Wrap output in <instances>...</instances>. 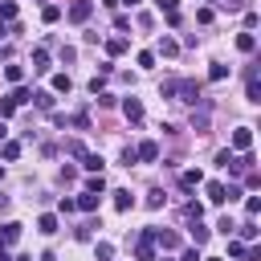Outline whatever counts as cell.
<instances>
[{"instance_id": "31", "label": "cell", "mask_w": 261, "mask_h": 261, "mask_svg": "<svg viewBox=\"0 0 261 261\" xmlns=\"http://www.w3.org/2000/svg\"><path fill=\"white\" fill-rule=\"evenodd\" d=\"M65 155H77V159H82V155H86V143H77V139H69V143H65Z\"/></svg>"}, {"instance_id": "49", "label": "cell", "mask_w": 261, "mask_h": 261, "mask_svg": "<svg viewBox=\"0 0 261 261\" xmlns=\"http://www.w3.org/2000/svg\"><path fill=\"white\" fill-rule=\"evenodd\" d=\"M204 261H224V257H204Z\"/></svg>"}, {"instance_id": "26", "label": "cell", "mask_w": 261, "mask_h": 261, "mask_svg": "<svg viewBox=\"0 0 261 261\" xmlns=\"http://www.w3.org/2000/svg\"><path fill=\"white\" fill-rule=\"evenodd\" d=\"M65 122H73L77 130H86V126H90V110H77V114H73V118H65Z\"/></svg>"}, {"instance_id": "34", "label": "cell", "mask_w": 261, "mask_h": 261, "mask_svg": "<svg viewBox=\"0 0 261 261\" xmlns=\"http://www.w3.org/2000/svg\"><path fill=\"white\" fill-rule=\"evenodd\" d=\"M184 212H188L192 220H200V216H204V204H196V200H188V208H184Z\"/></svg>"}, {"instance_id": "20", "label": "cell", "mask_w": 261, "mask_h": 261, "mask_svg": "<svg viewBox=\"0 0 261 261\" xmlns=\"http://www.w3.org/2000/svg\"><path fill=\"white\" fill-rule=\"evenodd\" d=\"M106 53H110V57L126 53V41H122V37H110V41H106Z\"/></svg>"}, {"instance_id": "40", "label": "cell", "mask_w": 261, "mask_h": 261, "mask_svg": "<svg viewBox=\"0 0 261 261\" xmlns=\"http://www.w3.org/2000/svg\"><path fill=\"white\" fill-rule=\"evenodd\" d=\"M179 261H200V245H196V249H184V253H179Z\"/></svg>"}, {"instance_id": "27", "label": "cell", "mask_w": 261, "mask_h": 261, "mask_svg": "<svg viewBox=\"0 0 261 261\" xmlns=\"http://www.w3.org/2000/svg\"><path fill=\"white\" fill-rule=\"evenodd\" d=\"M0 155H4V159H20V143H12V139H8V143L0 147Z\"/></svg>"}, {"instance_id": "19", "label": "cell", "mask_w": 261, "mask_h": 261, "mask_svg": "<svg viewBox=\"0 0 261 261\" xmlns=\"http://www.w3.org/2000/svg\"><path fill=\"white\" fill-rule=\"evenodd\" d=\"M53 90H57V94H69V90H73L69 73H53Z\"/></svg>"}, {"instance_id": "5", "label": "cell", "mask_w": 261, "mask_h": 261, "mask_svg": "<svg viewBox=\"0 0 261 261\" xmlns=\"http://www.w3.org/2000/svg\"><path fill=\"white\" fill-rule=\"evenodd\" d=\"M249 147H253V130L249 126H237L232 130V151H249Z\"/></svg>"}, {"instance_id": "9", "label": "cell", "mask_w": 261, "mask_h": 261, "mask_svg": "<svg viewBox=\"0 0 261 261\" xmlns=\"http://www.w3.org/2000/svg\"><path fill=\"white\" fill-rule=\"evenodd\" d=\"M208 200H212V204H224V200H228V184L212 179V184H208Z\"/></svg>"}, {"instance_id": "44", "label": "cell", "mask_w": 261, "mask_h": 261, "mask_svg": "<svg viewBox=\"0 0 261 261\" xmlns=\"http://www.w3.org/2000/svg\"><path fill=\"white\" fill-rule=\"evenodd\" d=\"M122 4H126V8H135V4H143V0H122Z\"/></svg>"}, {"instance_id": "10", "label": "cell", "mask_w": 261, "mask_h": 261, "mask_svg": "<svg viewBox=\"0 0 261 261\" xmlns=\"http://www.w3.org/2000/svg\"><path fill=\"white\" fill-rule=\"evenodd\" d=\"M110 196H114V208H118V212H126V208H135V196H130L126 188H118V192H110Z\"/></svg>"}, {"instance_id": "48", "label": "cell", "mask_w": 261, "mask_h": 261, "mask_svg": "<svg viewBox=\"0 0 261 261\" xmlns=\"http://www.w3.org/2000/svg\"><path fill=\"white\" fill-rule=\"evenodd\" d=\"M155 261H175V257H155Z\"/></svg>"}, {"instance_id": "17", "label": "cell", "mask_w": 261, "mask_h": 261, "mask_svg": "<svg viewBox=\"0 0 261 261\" xmlns=\"http://www.w3.org/2000/svg\"><path fill=\"white\" fill-rule=\"evenodd\" d=\"M41 20H45V24H57V20H61V8H57V4H45V8H41Z\"/></svg>"}, {"instance_id": "16", "label": "cell", "mask_w": 261, "mask_h": 261, "mask_svg": "<svg viewBox=\"0 0 261 261\" xmlns=\"http://www.w3.org/2000/svg\"><path fill=\"white\" fill-rule=\"evenodd\" d=\"M37 228H41L45 237H53V232H57V216H53V212H45V216L37 220Z\"/></svg>"}, {"instance_id": "43", "label": "cell", "mask_w": 261, "mask_h": 261, "mask_svg": "<svg viewBox=\"0 0 261 261\" xmlns=\"http://www.w3.org/2000/svg\"><path fill=\"white\" fill-rule=\"evenodd\" d=\"M4 33H8V20H0V37H4Z\"/></svg>"}, {"instance_id": "32", "label": "cell", "mask_w": 261, "mask_h": 261, "mask_svg": "<svg viewBox=\"0 0 261 261\" xmlns=\"http://www.w3.org/2000/svg\"><path fill=\"white\" fill-rule=\"evenodd\" d=\"M94 253H98V261H110V257H114V245H110V241H102Z\"/></svg>"}, {"instance_id": "18", "label": "cell", "mask_w": 261, "mask_h": 261, "mask_svg": "<svg viewBox=\"0 0 261 261\" xmlns=\"http://www.w3.org/2000/svg\"><path fill=\"white\" fill-rule=\"evenodd\" d=\"M237 49H241V53H253V49H257V37H253V33H241V37H237Z\"/></svg>"}, {"instance_id": "35", "label": "cell", "mask_w": 261, "mask_h": 261, "mask_svg": "<svg viewBox=\"0 0 261 261\" xmlns=\"http://www.w3.org/2000/svg\"><path fill=\"white\" fill-rule=\"evenodd\" d=\"M245 212H249V216H257V212H261V200H257V196H249V200H245Z\"/></svg>"}, {"instance_id": "13", "label": "cell", "mask_w": 261, "mask_h": 261, "mask_svg": "<svg viewBox=\"0 0 261 261\" xmlns=\"http://www.w3.org/2000/svg\"><path fill=\"white\" fill-rule=\"evenodd\" d=\"M179 184H184V188H196V184H204V171H200V167H188V171L179 175Z\"/></svg>"}, {"instance_id": "25", "label": "cell", "mask_w": 261, "mask_h": 261, "mask_svg": "<svg viewBox=\"0 0 261 261\" xmlns=\"http://www.w3.org/2000/svg\"><path fill=\"white\" fill-rule=\"evenodd\" d=\"M208 77H212V82H224V77H228V65H220V61H212V69H208Z\"/></svg>"}, {"instance_id": "46", "label": "cell", "mask_w": 261, "mask_h": 261, "mask_svg": "<svg viewBox=\"0 0 261 261\" xmlns=\"http://www.w3.org/2000/svg\"><path fill=\"white\" fill-rule=\"evenodd\" d=\"M0 57H8V45H0Z\"/></svg>"}, {"instance_id": "41", "label": "cell", "mask_w": 261, "mask_h": 261, "mask_svg": "<svg viewBox=\"0 0 261 261\" xmlns=\"http://www.w3.org/2000/svg\"><path fill=\"white\" fill-rule=\"evenodd\" d=\"M220 8H228V12H237V8H245V0H216Z\"/></svg>"}, {"instance_id": "11", "label": "cell", "mask_w": 261, "mask_h": 261, "mask_svg": "<svg viewBox=\"0 0 261 261\" xmlns=\"http://www.w3.org/2000/svg\"><path fill=\"white\" fill-rule=\"evenodd\" d=\"M33 73H49V53L45 49H33Z\"/></svg>"}, {"instance_id": "23", "label": "cell", "mask_w": 261, "mask_h": 261, "mask_svg": "<svg viewBox=\"0 0 261 261\" xmlns=\"http://www.w3.org/2000/svg\"><path fill=\"white\" fill-rule=\"evenodd\" d=\"M0 20H16V0H0Z\"/></svg>"}, {"instance_id": "3", "label": "cell", "mask_w": 261, "mask_h": 261, "mask_svg": "<svg viewBox=\"0 0 261 261\" xmlns=\"http://www.w3.org/2000/svg\"><path fill=\"white\" fill-rule=\"evenodd\" d=\"M135 159H143V163H155V159H159V143H155V139H143V143L135 147Z\"/></svg>"}, {"instance_id": "38", "label": "cell", "mask_w": 261, "mask_h": 261, "mask_svg": "<svg viewBox=\"0 0 261 261\" xmlns=\"http://www.w3.org/2000/svg\"><path fill=\"white\" fill-rule=\"evenodd\" d=\"M139 65H143V69H151V65H155V53H147V49H143V53H139Z\"/></svg>"}, {"instance_id": "37", "label": "cell", "mask_w": 261, "mask_h": 261, "mask_svg": "<svg viewBox=\"0 0 261 261\" xmlns=\"http://www.w3.org/2000/svg\"><path fill=\"white\" fill-rule=\"evenodd\" d=\"M175 4H179V0H155V8H159V12H179Z\"/></svg>"}, {"instance_id": "2", "label": "cell", "mask_w": 261, "mask_h": 261, "mask_svg": "<svg viewBox=\"0 0 261 261\" xmlns=\"http://www.w3.org/2000/svg\"><path fill=\"white\" fill-rule=\"evenodd\" d=\"M90 12H94V0H73L65 16H69L73 24H82V20H90Z\"/></svg>"}, {"instance_id": "28", "label": "cell", "mask_w": 261, "mask_h": 261, "mask_svg": "<svg viewBox=\"0 0 261 261\" xmlns=\"http://www.w3.org/2000/svg\"><path fill=\"white\" fill-rule=\"evenodd\" d=\"M232 163H237V155H232L228 147H224V151H216V167H232Z\"/></svg>"}, {"instance_id": "30", "label": "cell", "mask_w": 261, "mask_h": 261, "mask_svg": "<svg viewBox=\"0 0 261 261\" xmlns=\"http://www.w3.org/2000/svg\"><path fill=\"white\" fill-rule=\"evenodd\" d=\"M228 257H249V245L245 241H228Z\"/></svg>"}, {"instance_id": "33", "label": "cell", "mask_w": 261, "mask_h": 261, "mask_svg": "<svg viewBox=\"0 0 261 261\" xmlns=\"http://www.w3.org/2000/svg\"><path fill=\"white\" fill-rule=\"evenodd\" d=\"M163 200H167V196H163V192H159V188H155V192H151V196H147V208H163Z\"/></svg>"}, {"instance_id": "29", "label": "cell", "mask_w": 261, "mask_h": 261, "mask_svg": "<svg viewBox=\"0 0 261 261\" xmlns=\"http://www.w3.org/2000/svg\"><path fill=\"white\" fill-rule=\"evenodd\" d=\"M192 241H196V245H204V241H208V228H204L200 220H192Z\"/></svg>"}, {"instance_id": "22", "label": "cell", "mask_w": 261, "mask_h": 261, "mask_svg": "<svg viewBox=\"0 0 261 261\" xmlns=\"http://www.w3.org/2000/svg\"><path fill=\"white\" fill-rule=\"evenodd\" d=\"M33 98H37L41 110H53V94H49V90H33Z\"/></svg>"}, {"instance_id": "24", "label": "cell", "mask_w": 261, "mask_h": 261, "mask_svg": "<svg viewBox=\"0 0 261 261\" xmlns=\"http://www.w3.org/2000/svg\"><path fill=\"white\" fill-rule=\"evenodd\" d=\"M159 53H163V57H175V53H179V45H175L171 37H163V41H159Z\"/></svg>"}, {"instance_id": "14", "label": "cell", "mask_w": 261, "mask_h": 261, "mask_svg": "<svg viewBox=\"0 0 261 261\" xmlns=\"http://www.w3.org/2000/svg\"><path fill=\"white\" fill-rule=\"evenodd\" d=\"M98 200H102V196H94V192H82V196H77V212H94V208H98Z\"/></svg>"}, {"instance_id": "8", "label": "cell", "mask_w": 261, "mask_h": 261, "mask_svg": "<svg viewBox=\"0 0 261 261\" xmlns=\"http://www.w3.org/2000/svg\"><path fill=\"white\" fill-rule=\"evenodd\" d=\"M122 114H126L130 122H143V102H139V98H126V102H122Z\"/></svg>"}, {"instance_id": "21", "label": "cell", "mask_w": 261, "mask_h": 261, "mask_svg": "<svg viewBox=\"0 0 261 261\" xmlns=\"http://www.w3.org/2000/svg\"><path fill=\"white\" fill-rule=\"evenodd\" d=\"M4 77H8L12 86H20V82H24V69H20V65H4Z\"/></svg>"}, {"instance_id": "15", "label": "cell", "mask_w": 261, "mask_h": 261, "mask_svg": "<svg viewBox=\"0 0 261 261\" xmlns=\"http://www.w3.org/2000/svg\"><path fill=\"white\" fill-rule=\"evenodd\" d=\"M86 192H94V196H102V192H106V179H102V171H94V175L86 179Z\"/></svg>"}, {"instance_id": "6", "label": "cell", "mask_w": 261, "mask_h": 261, "mask_svg": "<svg viewBox=\"0 0 261 261\" xmlns=\"http://www.w3.org/2000/svg\"><path fill=\"white\" fill-rule=\"evenodd\" d=\"M29 98H33V90H29V86H24V82H20V86H16V90H12V94H8V98H4V102H8V106H12V110H16V106H24V102H29Z\"/></svg>"}, {"instance_id": "36", "label": "cell", "mask_w": 261, "mask_h": 261, "mask_svg": "<svg viewBox=\"0 0 261 261\" xmlns=\"http://www.w3.org/2000/svg\"><path fill=\"white\" fill-rule=\"evenodd\" d=\"M253 237H257V224H253V220H249V224H241V241H253Z\"/></svg>"}, {"instance_id": "4", "label": "cell", "mask_w": 261, "mask_h": 261, "mask_svg": "<svg viewBox=\"0 0 261 261\" xmlns=\"http://www.w3.org/2000/svg\"><path fill=\"white\" fill-rule=\"evenodd\" d=\"M245 98H249V102H261V77H257V65H249V86H245Z\"/></svg>"}, {"instance_id": "47", "label": "cell", "mask_w": 261, "mask_h": 261, "mask_svg": "<svg viewBox=\"0 0 261 261\" xmlns=\"http://www.w3.org/2000/svg\"><path fill=\"white\" fill-rule=\"evenodd\" d=\"M16 261H33V257H29V253H20V257H16Z\"/></svg>"}, {"instance_id": "7", "label": "cell", "mask_w": 261, "mask_h": 261, "mask_svg": "<svg viewBox=\"0 0 261 261\" xmlns=\"http://www.w3.org/2000/svg\"><path fill=\"white\" fill-rule=\"evenodd\" d=\"M20 228H24V224L8 220V224H4V232H0V245H4V249H8V245H16V241H20Z\"/></svg>"}, {"instance_id": "12", "label": "cell", "mask_w": 261, "mask_h": 261, "mask_svg": "<svg viewBox=\"0 0 261 261\" xmlns=\"http://www.w3.org/2000/svg\"><path fill=\"white\" fill-rule=\"evenodd\" d=\"M82 167H86V171L94 175V171H102L106 163H102V155H94V151H86V155H82Z\"/></svg>"}, {"instance_id": "42", "label": "cell", "mask_w": 261, "mask_h": 261, "mask_svg": "<svg viewBox=\"0 0 261 261\" xmlns=\"http://www.w3.org/2000/svg\"><path fill=\"white\" fill-rule=\"evenodd\" d=\"M4 208H8V196H0V212H4Z\"/></svg>"}, {"instance_id": "39", "label": "cell", "mask_w": 261, "mask_h": 261, "mask_svg": "<svg viewBox=\"0 0 261 261\" xmlns=\"http://www.w3.org/2000/svg\"><path fill=\"white\" fill-rule=\"evenodd\" d=\"M57 208H61V212L69 216V212H77V200H65V196H61V204H57Z\"/></svg>"}, {"instance_id": "1", "label": "cell", "mask_w": 261, "mask_h": 261, "mask_svg": "<svg viewBox=\"0 0 261 261\" xmlns=\"http://www.w3.org/2000/svg\"><path fill=\"white\" fill-rule=\"evenodd\" d=\"M135 257H139V261H155V228H143V232H139Z\"/></svg>"}, {"instance_id": "45", "label": "cell", "mask_w": 261, "mask_h": 261, "mask_svg": "<svg viewBox=\"0 0 261 261\" xmlns=\"http://www.w3.org/2000/svg\"><path fill=\"white\" fill-rule=\"evenodd\" d=\"M4 135H8V126H4V122H0V139H4Z\"/></svg>"}]
</instances>
